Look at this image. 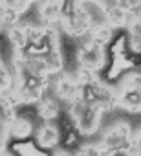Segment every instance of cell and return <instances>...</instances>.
<instances>
[{"label": "cell", "mask_w": 141, "mask_h": 156, "mask_svg": "<svg viewBox=\"0 0 141 156\" xmlns=\"http://www.w3.org/2000/svg\"><path fill=\"white\" fill-rule=\"evenodd\" d=\"M35 116L39 121H60L64 119V105L50 92L35 105Z\"/></svg>", "instance_id": "obj_4"}, {"label": "cell", "mask_w": 141, "mask_h": 156, "mask_svg": "<svg viewBox=\"0 0 141 156\" xmlns=\"http://www.w3.org/2000/svg\"><path fill=\"white\" fill-rule=\"evenodd\" d=\"M48 156H74V149H72V147L62 145V147H59V149H55V151L48 152Z\"/></svg>", "instance_id": "obj_7"}, {"label": "cell", "mask_w": 141, "mask_h": 156, "mask_svg": "<svg viewBox=\"0 0 141 156\" xmlns=\"http://www.w3.org/2000/svg\"><path fill=\"white\" fill-rule=\"evenodd\" d=\"M66 140V127L60 121H39L35 134H33V145L40 152H51L64 145Z\"/></svg>", "instance_id": "obj_2"}, {"label": "cell", "mask_w": 141, "mask_h": 156, "mask_svg": "<svg viewBox=\"0 0 141 156\" xmlns=\"http://www.w3.org/2000/svg\"><path fill=\"white\" fill-rule=\"evenodd\" d=\"M4 37V26H0V39Z\"/></svg>", "instance_id": "obj_8"}, {"label": "cell", "mask_w": 141, "mask_h": 156, "mask_svg": "<svg viewBox=\"0 0 141 156\" xmlns=\"http://www.w3.org/2000/svg\"><path fill=\"white\" fill-rule=\"evenodd\" d=\"M68 0H37L31 15L42 24H57L66 9Z\"/></svg>", "instance_id": "obj_3"}, {"label": "cell", "mask_w": 141, "mask_h": 156, "mask_svg": "<svg viewBox=\"0 0 141 156\" xmlns=\"http://www.w3.org/2000/svg\"><path fill=\"white\" fill-rule=\"evenodd\" d=\"M123 156H141V119L136 121L130 143H128V147H126Z\"/></svg>", "instance_id": "obj_6"}, {"label": "cell", "mask_w": 141, "mask_h": 156, "mask_svg": "<svg viewBox=\"0 0 141 156\" xmlns=\"http://www.w3.org/2000/svg\"><path fill=\"white\" fill-rule=\"evenodd\" d=\"M72 149H74V156H112L97 138L79 140Z\"/></svg>", "instance_id": "obj_5"}, {"label": "cell", "mask_w": 141, "mask_h": 156, "mask_svg": "<svg viewBox=\"0 0 141 156\" xmlns=\"http://www.w3.org/2000/svg\"><path fill=\"white\" fill-rule=\"evenodd\" d=\"M115 114L141 119V70L128 68L112 81Z\"/></svg>", "instance_id": "obj_1"}]
</instances>
